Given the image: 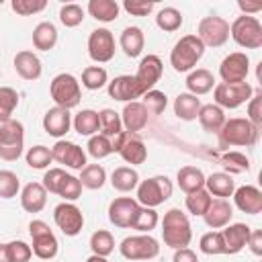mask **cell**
Wrapping results in <instances>:
<instances>
[{"instance_id": "16", "label": "cell", "mask_w": 262, "mask_h": 262, "mask_svg": "<svg viewBox=\"0 0 262 262\" xmlns=\"http://www.w3.org/2000/svg\"><path fill=\"white\" fill-rule=\"evenodd\" d=\"M51 149V158L53 162L66 166V168H72V170H82L88 162H86V151L74 143V141H68V139H57L53 143Z\"/></svg>"}, {"instance_id": "32", "label": "cell", "mask_w": 262, "mask_h": 262, "mask_svg": "<svg viewBox=\"0 0 262 262\" xmlns=\"http://www.w3.org/2000/svg\"><path fill=\"white\" fill-rule=\"evenodd\" d=\"M86 10L98 23H113V20L119 18L121 6L115 0H90L88 6H86Z\"/></svg>"}, {"instance_id": "60", "label": "cell", "mask_w": 262, "mask_h": 262, "mask_svg": "<svg viewBox=\"0 0 262 262\" xmlns=\"http://www.w3.org/2000/svg\"><path fill=\"white\" fill-rule=\"evenodd\" d=\"M237 8L242 10V14H246V16H254L256 12L262 10V2H244V0H239V2H237Z\"/></svg>"}, {"instance_id": "5", "label": "cell", "mask_w": 262, "mask_h": 262, "mask_svg": "<svg viewBox=\"0 0 262 262\" xmlns=\"http://www.w3.org/2000/svg\"><path fill=\"white\" fill-rule=\"evenodd\" d=\"M137 203L141 207H149L156 209L160 205H164L170 196H172V182L168 176H151L147 180H139L137 184Z\"/></svg>"}, {"instance_id": "24", "label": "cell", "mask_w": 262, "mask_h": 262, "mask_svg": "<svg viewBox=\"0 0 262 262\" xmlns=\"http://www.w3.org/2000/svg\"><path fill=\"white\" fill-rule=\"evenodd\" d=\"M14 70L16 74L27 80V82H33V80H39L41 74H43V66H41V59L37 53L29 51V49H23L14 55Z\"/></svg>"}, {"instance_id": "21", "label": "cell", "mask_w": 262, "mask_h": 262, "mask_svg": "<svg viewBox=\"0 0 262 262\" xmlns=\"http://www.w3.org/2000/svg\"><path fill=\"white\" fill-rule=\"evenodd\" d=\"M106 92L113 100H119V102H133L137 98H141V92L135 84V78L129 76V74H123V76H117L113 78L108 84H106Z\"/></svg>"}, {"instance_id": "17", "label": "cell", "mask_w": 262, "mask_h": 262, "mask_svg": "<svg viewBox=\"0 0 262 262\" xmlns=\"http://www.w3.org/2000/svg\"><path fill=\"white\" fill-rule=\"evenodd\" d=\"M248 72H250V57L242 51H233V53L225 55L223 61L219 63V76L225 84L246 82Z\"/></svg>"}, {"instance_id": "43", "label": "cell", "mask_w": 262, "mask_h": 262, "mask_svg": "<svg viewBox=\"0 0 262 262\" xmlns=\"http://www.w3.org/2000/svg\"><path fill=\"white\" fill-rule=\"evenodd\" d=\"M18 106V92L10 86H0V125L10 121Z\"/></svg>"}, {"instance_id": "2", "label": "cell", "mask_w": 262, "mask_h": 262, "mask_svg": "<svg viewBox=\"0 0 262 262\" xmlns=\"http://www.w3.org/2000/svg\"><path fill=\"white\" fill-rule=\"evenodd\" d=\"M203 55H205V45L199 41V37L196 35H184L174 43V47L170 51V66L178 74L192 72Z\"/></svg>"}, {"instance_id": "46", "label": "cell", "mask_w": 262, "mask_h": 262, "mask_svg": "<svg viewBox=\"0 0 262 262\" xmlns=\"http://www.w3.org/2000/svg\"><path fill=\"white\" fill-rule=\"evenodd\" d=\"M141 98H143L141 104L145 106L147 115H154V117L162 115V113L166 111V106H168V96H166L162 90H156V88L149 90V92H145Z\"/></svg>"}, {"instance_id": "23", "label": "cell", "mask_w": 262, "mask_h": 262, "mask_svg": "<svg viewBox=\"0 0 262 262\" xmlns=\"http://www.w3.org/2000/svg\"><path fill=\"white\" fill-rule=\"evenodd\" d=\"M252 227L246 223H229L221 229V237H223V246H225V254H237L246 248L248 237H250Z\"/></svg>"}, {"instance_id": "41", "label": "cell", "mask_w": 262, "mask_h": 262, "mask_svg": "<svg viewBox=\"0 0 262 262\" xmlns=\"http://www.w3.org/2000/svg\"><path fill=\"white\" fill-rule=\"evenodd\" d=\"M211 201H213V196H211L205 188H201V190L188 192V194H186L184 205H186V211H188L190 215H194V217H203V215L207 213V209H209Z\"/></svg>"}, {"instance_id": "56", "label": "cell", "mask_w": 262, "mask_h": 262, "mask_svg": "<svg viewBox=\"0 0 262 262\" xmlns=\"http://www.w3.org/2000/svg\"><path fill=\"white\" fill-rule=\"evenodd\" d=\"M123 8L131 14V16H147L154 12L156 2L154 0H125Z\"/></svg>"}, {"instance_id": "54", "label": "cell", "mask_w": 262, "mask_h": 262, "mask_svg": "<svg viewBox=\"0 0 262 262\" xmlns=\"http://www.w3.org/2000/svg\"><path fill=\"white\" fill-rule=\"evenodd\" d=\"M8 248V258L10 262H29L33 258V250L27 242H20V239H12L6 244Z\"/></svg>"}, {"instance_id": "42", "label": "cell", "mask_w": 262, "mask_h": 262, "mask_svg": "<svg viewBox=\"0 0 262 262\" xmlns=\"http://www.w3.org/2000/svg\"><path fill=\"white\" fill-rule=\"evenodd\" d=\"M90 250H92V254H96V256H108V254H113L115 252V237H113V233L111 231H106V229H98V231H94L92 235H90Z\"/></svg>"}, {"instance_id": "39", "label": "cell", "mask_w": 262, "mask_h": 262, "mask_svg": "<svg viewBox=\"0 0 262 262\" xmlns=\"http://www.w3.org/2000/svg\"><path fill=\"white\" fill-rule=\"evenodd\" d=\"M182 20H184L182 12H180L178 8H174V6H164V8L156 14V25H158V29H162L164 33H174V31H178V29L182 27Z\"/></svg>"}, {"instance_id": "30", "label": "cell", "mask_w": 262, "mask_h": 262, "mask_svg": "<svg viewBox=\"0 0 262 262\" xmlns=\"http://www.w3.org/2000/svg\"><path fill=\"white\" fill-rule=\"evenodd\" d=\"M196 119H199V123H201V127H203L205 131H209V133H219V129H221L223 123H225V111L219 108L215 102H211V104H201V111H199Z\"/></svg>"}, {"instance_id": "55", "label": "cell", "mask_w": 262, "mask_h": 262, "mask_svg": "<svg viewBox=\"0 0 262 262\" xmlns=\"http://www.w3.org/2000/svg\"><path fill=\"white\" fill-rule=\"evenodd\" d=\"M47 2L45 0H12L10 2V8L20 14V16H31V14H37L41 10H45Z\"/></svg>"}, {"instance_id": "62", "label": "cell", "mask_w": 262, "mask_h": 262, "mask_svg": "<svg viewBox=\"0 0 262 262\" xmlns=\"http://www.w3.org/2000/svg\"><path fill=\"white\" fill-rule=\"evenodd\" d=\"M86 262H108L104 256H96V254H90L88 258H86Z\"/></svg>"}, {"instance_id": "9", "label": "cell", "mask_w": 262, "mask_h": 262, "mask_svg": "<svg viewBox=\"0 0 262 262\" xmlns=\"http://www.w3.org/2000/svg\"><path fill=\"white\" fill-rule=\"evenodd\" d=\"M29 233H31V250L33 256L41 258V260H53L57 256L59 244L55 233L49 229V225L41 219H33L29 223Z\"/></svg>"}, {"instance_id": "26", "label": "cell", "mask_w": 262, "mask_h": 262, "mask_svg": "<svg viewBox=\"0 0 262 262\" xmlns=\"http://www.w3.org/2000/svg\"><path fill=\"white\" fill-rule=\"evenodd\" d=\"M47 205V190L41 182H29L20 190V207L27 213H39Z\"/></svg>"}, {"instance_id": "58", "label": "cell", "mask_w": 262, "mask_h": 262, "mask_svg": "<svg viewBox=\"0 0 262 262\" xmlns=\"http://www.w3.org/2000/svg\"><path fill=\"white\" fill-rule=\"evenodd\" d=\"M246 248H250V252L254 256H262V231L260 229H252Z\"/></svg>"}, {"instance_id": "44", "label": "cell", "mask_w": 262, "mask_h": 262, "mask_svg": "<svg viewBox=\"0 0 262 262\" xmlns=\"http://www.w3.org/2000/svg\"><path fill=\"white\" fill-rule=\"evenodd\" d=\"M25 160H27V166L33 168V170H47L49 164L53 162L51 149L47 145H33V147H29V151L25 154Z\"/></svg>"}, {"instance_id": "13", "label": "cell", "mask_w": 262, "mask_h": 262, "mask_svg": "<svg viewBox=\"0 0 262 262\" xmlns=\"http://www.w3.org/2000/svg\"><path fill=\"white\" fill-rule=\"evenodd\" d=\"M53 221H55V225L59 227V231L63 235L74 237L84 227V213H82V209L78 205L63 201L53 209Z\"/></svg>"}, {"instance_id": "12", "label": "cell", "mask_w": 262, "mask_h": 262, "mask_svg": "<svg viewBox=\"0 0 262 262\" xmlns=\"http://www.w3.org/2000/svg\"><path fill=\"white\" fill-rule=\"evenodd\" d=\"M111 145H113V151H117L127 164L131 166H139L147 160V147L145 143L137 137V133H119L111 139Z\"/></svg>"}, {"instance_id": "29", "label": "cell", "mask_w": 262, "mask_h": 262, "mask_svg": "<svg viewBox=\"0 0 262 262\" xmlns=\"http://www.w3.org/2000/svg\"><path fill=\"white\" fill-rule=\"evenodd\" d=\"M184 84H186V90H188L190 94L203 96V94H207V92H211V90L215 88V78H213V74H211L209 70L196 68V70L188 72Z\"/></svg>"}, {"instance_id": "31", "label": "cell", "mask_w": 262, "mask_h": 262, "mask_svg": "<svg viewBox=\"0 0 262 262\" xmlns=\"http://www.w3.org/2000/svg\"><path fill=\"white\" fill-rule=\"evenodd\" d=\"M176 182H178L180 190L188 194V192L205 188V174L196 166H182L176 174Z\"/></svg>"}, {"instance_id": "49", "label": "cell", "mask_w": 262, "mask_h": 262, "mask_svg": "<svg viewBox=\"0 0 262 262\" xmlns=\"http://www.w3.org/2000/svg\"><path fill=\"white\" fill-rule=\"evenodd\" d=\"M57 194L63 201H68V203H74L76 199H80V194H82V182H80V178L74 176V174H66L63 180H61V184H59V188H57Z\"/></svg>"}, {"instance_id": "34", "label": "cell", "mask_w": 262, "mask_h": 262, "mask_svg": "<svg viewBox=\"0 0 262 262\" xmlns=\"http://www.w3.org/2000/svg\"><path fill=\"white\" fill-rule=\"evenodd\" d=\"M33 45L39 51H51L57 45V29L53 23L43 20L33 29Z\"/></svg>"}, {"instance_id": "27", "label": "cell", "mask_w": 262, "mask_h": 262, "mask_svg": "<svg viewBox=\"0 0 262 262\" xmlns=\"http://www.w3.org/2000/svg\"><path fill=\"white\" fill-rule=\"evenodd\" d=\"M205 190L217 199H227L235 190V182L227 172H213L205 176Z\"/></svg>"}, {"instance_id": "7", "label": "cell", "mask_w": 262, "mask_h": 262, "mask_svg": "<svg viewBox=\"0 0 262 262\" xmlns=\"http://www.w3.org/2000/svg\"><path fill=\"white\" fill-rule=\"evenodd\" d=\"M119 252L123 258L131 262H143L151 260L160 254V242L151 237L149 233H137V235H127L119 244Z\"/></svg>"}, {"instance_id": "40", "label": "cell", "mask_w": 262, "mask_h": 262, "mask_svg": "<svg viewBox=\"0 0 262 262\" xmlns=\"http://www.w3.org/2000/svg\"><path fill=\"white\" fill-rule=\"evenodd\" d=\"M108 84V74L102 66H88L82 72V86L86 90H100Z\"/></svg>"}, {"instance_id": "3", "label": "cell", "mask_w": 262, "mask_h": 262, "mask_svg": "<svg viewBox=\"0 0 262 262\" xmlns=\"http://www.w3.org/2000/svg\"><path fill=\"white\" fill-rule=\"evenodd\" d=\"M258 135H260V129H256L244 117L225 119L223 127L217 133L221 147H231V145H239V147L246 145V147H250V145H254L258 141Z\"/></svg>"}, {"instance_id": "53", "label": "cell", "mask_w": 262, "mask_h": 262, "mask_svg": "<svg viewBox=\"0 0 262 262\" xmlns=\"http://www.w3.org/2000/svg\"><path fill=\"white\" fill-rule=\"evenodd\" d=\"M246 111H248V121L260 129L262 127V90H254L252 98L246 102Z\"/></svg>"}, {"instance_id": "20", "label": "cell", "mask_w": 262, "mask_h": 262, "mask_svg": "<svg viewBox=\"0 0 262 262\" xmlns=\"http://www.w3.org/2000/svg\"><path fill=\"white\" fill-rule=\"evenodd\" d=\"M231 196H233V205L242 213H248V215L262 213V190L258 186H254V184L237 186Z\"/></svg>"}, {"instance_id": "8", "label": "cell", "mask_w": 262, "mask_h": 262, "mask_svg": "<svg viewBox=\"0 0 262 262\" xmlns=\"http://www.w3.org/2000/svg\"><path fill=\"white\" fill-rule=\"evenodd\" d=\"M229 37L244 49H260L262 47V25L256 16L239 14L229 25Z\"/></svg>"}, {"instance_id": "38", "label": "cell", "mask_w": 262, "mask_h": 262, "mask_svg": "<svg viewBox=\"0 0 262 262\" xmlns=\"http://www.w3.org/2000/svg\"><path fill=\"white\" fill-rule=\"evenodd\" d=\"M98 123H100V129L98 133L113 139L115 135L123 133V123H121V115L113 108H102L98 111Z\"/></svg>"}, {"instance_id": "59", "label": "cell", "mask_w": 262, "mask_h": 262, "mask_svg": "<svg viewBox=\"0 0 262 262\" xmlns=\"http://www.w3.org/2000/svg\"><path fill=\"white\" fill-rule=\"evenodd\" d=\"M172 262H199V258L190 248H178V250H174Z\"/></svg>"}, {"instance_id": "22", "label": "cell", "mask_w": 262, "mask_h": 262, "mask_svg": "<svg viewBox=\"0 0 262 262\" xmlns=\"http://www.w3.org/2000/svg\"><path fill=\"white\" fill-rule=\"evenodd\" d=\"M119 115H121L123 131H127V133H139L141 129H145L147 119H149V115H147L145 106L141 104V100L127 102Z\"/></svg>"}, {"instance_id": "14", "label": "cell", "mask_w": 262, "mask_h": 262, "mask_svg": "<svg viewBox=\"0 0 262 262\" xmlns=\"http://www.w3.org/2000/svg\"><path fill=\"white\" fill-rule=\"evenodd\" d=\"M117 45H115V37L108 29L98 27L88 35V55L92 61L96 63H106L115 57Z\"/></svg>"}, {"instance_id": "19", "label": "cell", "mask_w": 262, "mask_h": 262, "mask_svg": "<svg viewBox=\"0 0 262 262\" xmlns=\"http://www.w3.org/2000/svg\"><path fill=\"white\" fill-rule=\"evenodd\" d=\"M72 129V115L68 108L51 106L43 115V131L55 139L66 137V133Z\"/></svg>"}, {"instance_id": "10", "label": "cell", "mask_w": 262, "mask_h": 262, "mask_svg": "<svg viewBox=\"0 0 262 262\" xmlns=\"http://www.w3.org/2000/svg\"><path fill=\"white\" fill-rule=\"evenodd\" d=\"M254 94V88L248 82H237V84H225L219 82L213 88V98L219 108H237L246 104Z\"/></svg>"}, {"instance_id": "33", "label": "cell", "mask_w": 262, "mask_h": 262, "mask_svg": "<svg viewBox=\"0 0 262 262\" xmlns=\"http://www.w3.org/2000/svg\"><path fill=\"white\" fill-rule=\"evenodd\" d=\"M201 111V98H196L190 92H180L174 98V115L180 121H194Z\"/></svg>"}, {"instance_id": "57", "label": "cell", "mask_w": 262, "mask_h": 262, "mask_svg": "<svg viewBox=\"0 0 262 262\" xmlns=\"http://www.w3.org/2000/svg\"><path fill=\"white\" fill-rule=\"evenodd\" d=\"M66 174L68 172L61 170V168H47L45 174H43V182H41L43 188L47 192H51V194H57V188H59V184H61V180H63Z\"/></svg>"}, {"instance_id": "45", "label": "cell", "mask_w": 262, "mask_h": 262, "mask_svg": "<svg viewBox=\"0 0 262 262\" xmlns=\"http://www.w3.org/2000/svg\"><path fill=\"white\" fill-rule=\"evenodd\" d=\"M160 223V217L156 213V209L149 207H139V211L135 213V219L131 223V229L139 231V233H149L151 229H156Z\"/></svg>"}, {"instance_id": "61", "label": "cell", "mask_w": 262, "mask_h": 262, "mask_svg": "<svg viewBox=\"0 0 262 262\" xmlns=\"http://www.w3.org/2000/svg\"><path fill=\"white\" fill-rule=\"evenodd\" d=\"M0 262H10V258H8V248H6V244H0Z\"/></svg>"}, {"instance_id": "4", "label": "cell", "mask_w": 262, "mask_h": 262, "mask_svg": "<svg viewBox=\"0 0 262 262\" xmlns=\"http://www.w3.org/2000/svg\"><path fill=\"white\" fill-rule=\"evenodd\" d=\"M49 94L55 102V106H61V108H74L80 104L82 100V88H80V80L70 74V72H61L57 74L51 84H49Z\"/></svg>"}, {"instance_id": "6", "label": "cell", "mask_w": 262, "mask_h": 262, "mask_svg": "<svg viewBox=\"0 0 262 262\" xmlns=\"http://www.w3.org/2000/svg\"><path fill=\"white\" fill-rule=\"evenodd\" d=\"M25 149V127L20 121L10 119L0 125V160L16 162Z\"/></svg>"}, {"instance_id": "48", "label": "cell", "mask_w": 262, "mask_h": 262, "mask_svg": "<svg viewBox=\"0 0 262 262\" xmlns=\"http://www.w3.org/2000/svg\"><path fill=\"white\" fill-rule=\"evenodd\" d=\"M86 151H88V156H92L94 160H102V158H106V156H111V154H113L111 139H108V137H104V135H100V133H96V135L88 137Z\"/></svg>"}, {"instance_id": "52", "label": "cell", "mask_w": 262, "mask_h": 262, "mask_svg": "<svg viewBox=\"0 0 262 262\" xmlns=\"http://www.w3.org/2000/svg\"><path fill=\"white\" fill-rule=\"evenodd\" d=\"M221 166L229 172H235V174L237 172H248L250 170V160L239 151H225L221 156Z\"/></svg>"}, {"instance_id": "63", "label": "cell", "mask_w": 262, "mask_h": 262, "mask_svg": "<svg viewBox=\"0 0 262 262\" xmlns=\"http://www.w3.org/2000/svg\"><path fill=\"white\" fill-rule=\"evenodd\" d=\"M0 78H2V72H0Z\"/></svg>"}, {"instance_id": "15", "label": "cell", "mask_w": 262, "mask_h": 262, "mask_svg": "<svg viewBox=\"0 0 262 262\" xmlns=\"http://www.w3.org/2000/svg\"><path fill=\"white\" fill-rule=\"evenodd\" d=\"M162 72H164V63L158 55L149 53V55H143L139 66H137V72H135V84L141 92V96L149 90H154V86L160 82L162 78Z\"/></svg>"}, {"instance_id": "47", "label": "cell", "mask_w": 262, "mask_h": 262, "mask_svg": "<svg viewBox=\"0 0 262 262\" xmlns=\"http://www.w3.org/2000/svg\"><path fill=\"white\" fill-rule=\"evenodd\" d=\"M199 250L207 256H219V254H225V246H223V237H221V231H207L201 235V242H199Z\"/></svg>"}, {"instance_id": "18", "label": "cell", "mask_w": 262, "mask_h": 262, "mask_svg": "<svg viewBox=\"0 0 262 262\" xmlns=\"http://www.w3.org/2000/svg\"><path fill=\"white\" fill-rule=\"evenodd\" d=\"M139 203L131 196H119L115 201H111L108 205V221L115 225V227H121V229H127L131 227L133 219H135V213L139 211Z\"/></svg>"}, {"instance_id": "35", "label": "cell", "mask_w": 262, "mask_h": 262, "mask_svg": "<svg viewBox=\"0 0 262 262\" xmlns=\"http://www.w3.org/2000/svg\"><path fill=\"white\" fill-rule=\"evenodd\" d=\"M72 127L78 135H84V137H92L98 133L100 129V123H98V113L92 111V108H82L74 119H72Z\"/></svg>"}, {"instance_id": "28", "label": "cell", "mask_w": 262, "mask_h": 262, "mask_svg": "<svg viewBox=\"0 0 262 262\" xmlns=\"http://www.w3.org/2000/svg\"><path fill=\"white\" fill-rule=\"evenodd\" d=\"M119 45L127 57H139L145 45V35L139 27H125L119 37Z\"/></svg>"}, {"instance_id": "1", "label": "cell", "mask_w": 262, "mask_h": 262, "mask_svg": "<svg viewBox=\"0 0 262 262\" xmlns=\"http://www.w3.org/2000/svg\"><path fill=\"white\" fill-rule=\"evenodd\" d=\"M162 237H164V244L172 250H178V248H188L190 239H192V227H190V221L186 217L184 211L180 209H170L164 213V219H162Z\"/></svg>"}, {"instance_id": "25", "label": "cell", "mask_w": 262, "mask_h": 262, "mask_svg": "<svg viewBox=\"0 0 262 262\" xmlns=\"http://www.w3.org/2000/svg\"><path fill=\"white\" fill-rule=\"evenodd\" d=\"M231 217H233V207L227 199H213L207 213L203 215L207 227L211 229H223L225 225L231 223Z\"/></svg>"}, {"instance_id": "11", "label": "cell", "mask_w": 262, "mask_h": 262, "mask_svg": "<svg viewBox=\"0 0 262 262\" xmlns=\"http://www.w3.org/2000/svg\"><path fill=\"white\" fill-rule=\"evenodd\" d=\"M196 37L205 47H221L229 39V23L223 16H203L196 27Z\"/></svg>"}, {"instance_id": "50", "label": "cell", "mask_w": 262, "mask_h": 262, "mask_svg": "<svg viewBox=\"0 0 262 262\" xmlns=\"http://www.w3.org/2000/svg\"><path fill=\"white\" fill-rule=\"evenodd\" d=\"M82 20H84V8H82L80 4L70 2V4H63V6L59 8V23H61L63 27L74 29V27L82 25Z\"/></svg>"}, {"instance_id": "51", "label": "cell", "mask_w": 262, "mask_h": 262, "mask_svg": "<svg viewBox=\"0 0 262 262\" xmlns=\"http://www.w3.org/2000/svg\"><path fill=\"white\" fill-rule=\"evenodd\" d=\"M20 192V180L12 170H0V199H14Z\"/></svg>"}, {"instance_id": "36", "label": "cell", "mask_w": 262, "mask_h": 262, "mask_svg": "<svg viewBox=\"0 0 262 262\" xmlns=\"http://www.w3.org/2000/svg\"><path fill=\"white\" fill-rule=\"evenodd\" d=\"M111 184H113V188L119 190V192H131V190H135L137 184H139V174H137V170H133L131 166H119V168H115L113 174H111Z\"/></svg>"}, {"instance_id": "37", "label": "cell", "mask_w": 262, "mask_h": 262, "mask_svg": "<svg viewBox=\"0 0 262 262\" xmlns=\"http://www.w3.org/2000/svg\"><path fill=\"white\" fill-rule=\"evenodd\" d=\"M80 182H82V188L98 190L106 182V170L100 164H86L80 170Z\"/></svg>"}]
</instances>
